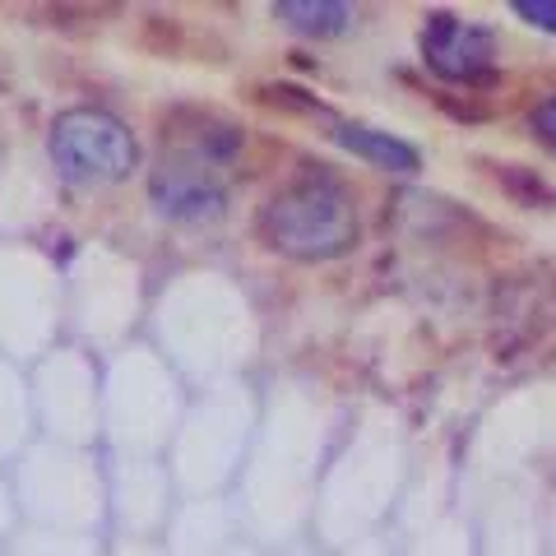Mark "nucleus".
<instances>
[{"instance_id":"nucleus-1","label":"nucleus","mask_w":556,"mask_h":556,"mask_svg":"<svg viewBox=\"0 0 556 556\" xmlns=\"http://www.w3.org/2000/svg\"><path fill=\"white\" fill-rule=\"evenodd\" d=\"M241 153V130L218 112L181 108L163 121L159 167L149 177V195L159 214L177 223H208L228 204V181Z\"/></svg>"},{"instance_id":"nucleus-3","label":"nucleus","mask_w":556,"mask_h":556,"mask_svg":"<svg viewBox=\"0 0 556 556\" xmlns=\"http://www.w3.org/2000/svg\"><path fill=\"white\" fill-rule=\"evenodd\" d=\"M47 153H51V167L61 172V181L70 186L126 181L139 163V149H135V135L126 130V121H116L112 112H98V108H75L51 121Z\"/></svg>"},{"instance_id":"nucleus-7","label":"nucleus","mask_w":556,"mask_h":556,"mask_svg":"<svg viewBox=\"0 0 556 556\" xmlns=\"http://www.w3.org/2000/svg\"><path fill=\"white\" fill-rule=\"evenodd\" d=\"M529 126H533V135L556 153V98H543V102H538V108L529 112Z\"/></svg>"},{"instance_id":"nucleus-2","label":"nucleus","mask_w":556,"mask_h":556,"mask_svg":"<svg viewBox=\"0 0 556 556\" xmlns=\"http://www.w3.org/2000/svg\"><path fill=\"white\" fill-rule=\"evenodd\" d=\"M260 237L288 260H334L357 241V204L334 172L306 167L260 208Z\"/></svg>"},{"instance_id":"nucleus-4","label":"nucleus","mask_w":556,"mask_h":556,"mask_svg":"<svg viewBox=\"0 0 556 556\" xmlns=\"http://www.w3.org/2000/svg\"><path fill=\"white\" fill-rule=\"evenodd\" d=\"M496 38L492 28L468 24L459 14H431L422 28V61L437 70L441 79H482L492 70Z\"/></svg>"},{"instance_id":"nucleus-6","label":"nucleus","mask_w":556,"mask_h":556,"mask_svg":"<svg viewBox=\"0 0 556 556\" xmlns=\"http://www.w3.org/2000/svg\"><path fill=\"white\" fill-rule=\"evenodd\" d=\"M274 14L306 38H334L353 28V5H339V0H278Z\"/></svg>"},{"instance_id":"nucleus-5","label":"nucleus","mask_w":556,"mask_h":556,"mask_svg":"<svg viewBox=\"0 0 556 556\" xmlns=\"http://www.w3.org/2000/svg\"><path fill=\"white\" fill-rule=\"evenodd\" d=\"M334 139L348 149V153H357V159H367L371 167L380 172H417L422 167V159H417V149L408 144V139H399L390 130H376V126H339Z\"/></svg>"},{"instance_id":"nucleus-8","label":"nucleus","mask_w":556,"mask_h":556,"mask_svg":"<svg viewBox=\"0 0 556 556\" xmlns=\"http://www.w3.org/2000/svg\"><path fill=\"white\" fill-rule=\"evenodd\" d=\"M515 14L519 20H529L533 28L556 33V0H515Z\"/></svg>"}]
</instances>
